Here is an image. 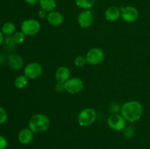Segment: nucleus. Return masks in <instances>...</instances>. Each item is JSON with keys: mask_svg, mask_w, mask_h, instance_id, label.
<instances>
[{"mask_svg": "<svg viewBox=\"0 0 150 149\" xmlns=\"http://www.w3.org/2000/svg\"><path fill=\"white\" fill-rule=\"evenodd\" d=\"M96 111L92 108H86L80 111L78 115V122L81 127H89L96 120Z\"/></svg>", "mask_w": 150, "mask_h": 149, "instance_id": "obj_3", "label": "nucleus"}, {"mask_svg": "<svg viewBox=\"0 0 150 149\" xmlns=\"http://www.w3.org/2000/svg\"><path fill=\"white\" fill-rule=\"evenodd\" d=\"M50 120L46 115L37 113L32 115L29 121V128L34 133H42L48 129Z\"/></svg>", "mask_w": 150, "mask_h": 149, "instance_id": "obj_2", "label": "nucleus"}, {"mask_svg": "<svg viewBox=\"0 0 150 149\" xmlns=\"http://www.w3.org/2000/svg\"><path fill=\"white\" fill-rule=\"evenodd\" d=\"M1 32L7 36H10L14 34L16 31V26L12 22H7L1 27Z\"/></svg>", "mask_w": 150, "mask_h": 149, "instance_id": "obj_19", "label": "nucleus"}, {"mask_svg": "<svg viewBox=\"0 0 150 149\" xmlns=\"http://www.w3.org/2000/svg\"><path fill=\"white\" fill-rule=\"evenodd\" d=\"M8 64L12 70H19L23 67V59L19 55L13 54L9 56Z\"/></svg>", "mask_w": 150, "mask_h": 149, "instance_id": "obj_15", "label": "nucleus"}, {"mask_svg": "<svg viewBox=\"0 0 150 149\" xmlns=\"http://www.w3.org/2000/svg\"><path fill=\"white\" fill-rule=\"evenodd\" d=\"M26 1V3H27L28 4H30V5H34V4H36L37 3L39 2V0H24Z\"/></svg>", "mask_w": 150, "mask_h": 149, "instance_id": "obj_28", "label": "nucleus"}, {"mask_svg": "<svg viewBox=\"0 0 150 149\" xmlns=\"http://www.w3.org/2000/svg\"><path fill=\"white\" fill-rule=\"evenodd\" d=\"M74 63L75 65L77 66V67H83V66H84L85 64L87 63L86 56H78L75 58Z\"/></svg>", "mask_w": 150, "mask_h": 149, "instance_id": "obj_21", "label": "nucleus"}, {"mask_svg": "<svg viewBox=\"0 0 150 149\" xmlns=\"http://www.w3.org/2000/svg\"><path fill=\"white\" fill-rule=\"evenodd\" d=\"M4 34L1 32V31H0V46L2 45L3 42H4V36H3Z\"/></svg>", "mask_w": 150, "mask_h": 149, "instance_id": "obj_29", "label": "nucleus"}, {"mask_svg": "<svg viewBox=\"0 0 150 149\" xmlns=\"http://www.w3.org/2000/svg\"><path fill=\"white\" fill-rule=\"evenodd\" d=\"M46 18L48 23L54 26H60L64 22V17L62 14L59 12L54 11V10L48 13Z\"/></svg>", "mask_w": 150, "mask_h": 149, "instance_id": "obj_12", "label": "nucleus"}, {"mask_svg": "<svg viewBox=\"0 0 150 149\" xmlns=\"http://www.w3.org/2000/svg\"><path fill=\"white\" fill-rule=\"evenodd\" d=\"M29 83V78L26 77V76L23 74V75H20L18 77H17L15 80L14 84L17 89H24L26 86L28 85Z\"/></svg>", "mask_w": 150, "mask_h": 149, "instance_id": "obj_18", "label": "nucleus"}, {"mask_svg": "<svg viewBox=\"0 0 150 149\" xmlns=\"http://www.w3.org/2000/svg\"><path fill=\"white\" fill-rule=\"evenodd\" d=\"M8 115L5 110L3 108L0 107V124H4L7 121Z\"/></svg>", "mask_w": 150, "mask_h": 149, "instance_id": "obj_22", "label": "nucleus"}, {"mask_svg": "<svg viewBox=\"0 0 150 149\" xmlns=\"http://www.w3.org/2000/svg\"><path fill=\"white\" fill-rule=\"evenodd\" d=\"M96 0H75L76 5L83 10H89L95 4Z\"/></svg>", "mask_w": 150, "mask_h": 149, "instance_id": "obj_17", "label": "nucleus"}, {"mask_svg": "<svg viewBox=\"0 0 150 149\" xmlns=\"http://www.w3.org/2000/svg\"><path fill=\"white\" fill-rule=\"evenodd\" d=\"M56 90L59 92H62L63 90H64V84L62 83H57V84L56 85Z\"/></svg>", "mask_w": 150, "mask_h": 149, "instance_id": "obj_27", "label": "nucleus"}, {"mask_svg": "<svg viewBox=\"0 0 150 149\" xmlns=\"http://www.w3.org/2000/svg\"><path fill=\"white\" fill-rule=\"evenodd\" d=\"M13 40H14L16 44H21L26 39V35L21 31V32H17L14 33L13 36Z\"/></svg>", "mask_w": 150, "mask_h": 149, "instance_id": "obj_20", "label": "nucleus"}, {"mask_svg": "<svg viewBox=\"0 0 150 149\" xmlns=\"http://www.w3.org/2000/svg\"><path fill=\"white\" fill-rule=\"evenodd\" d=\"M135 129L132 127H125L124 131V134L126 137H131L134 134Z\"/></svg>", "mask_w": 150, "mask_h": 149, "instance_id": "obj_23", "label": "nucleus"}, {"mask_svg": "<svg viewBox=\"0 0 150 149\" xmlns=\"http://www.w3.org/2000/svg\"><path fill=\"white\" fill-rule=\"evenodd\" d=\"M34 139V132L29 128H25L21 130L18 135L19 143L23 145L29 144Z\"/></svg>", "mask_w": 150, "mask_h": 149, "instance_id": "obj_13", "label": "nucleus"}, {"mask_svg": "<svg viewBox=\"0 0 150 149\" xmlns=\"http://www.w3.org/2000/svg\"><path fill=\"white\" fill-rule=\"evenodd\" d=\"M121 10V17L123 20L127 23H133L139 18V13L136 7L133 6H127L122 7Z\"/></svg>", "mask_w": 150, "mask_h": 149, "instance_id": "obj_9", "label": "nucleus"}, {"mask_svg": "<svg viewBox=\"0 0 150 149\" xmlns=\"http://www.w3.org/2000/svg\"><path fill=\"white\" fill-rule=\"evenodd\" d=\"M94 16L92 11L89 10H84L79 13L78 16V23L83 29L89 28L93 23Z\"/></svg>", "mask_w": 150, "mask_h": 149, "instance_id": "obj_10", "label": "nucleus"}, {"mask_svg": "<svg viewBox=\"0 0 150 149\" xmlns=\"http://www.w3.org/2000/svg\"><path fill=\"white\" fill-rule=\"evenodd\" d=\"M39 4L41 9L47 13L53 11L57 7L56 0H39Z\"/></svg>", "mask_w": 150, "mask_h": 149, "instance_id": "obj_16", "label": "nucleus"}, {"mask_svg": "<svg viewBox=\"0 0 150 149\" xmlns=\"http://www.w3.org/2000/svg\"><path fill=\"white\" fill-rule=\"evenodd\" d=\"M70 70L65 66H61L56 70L55 78L57 83L64 84L67 80L70 78Z\"/></svg>", "mask_w": 150, "mask_h": 149, "instance_id": "obj_11", "label": "nucleus"}, {"mask_svg": "<svg viewBox=\"0 0 150 149\" xmlns=\"http://www.w3.org/2000/svg\"><path fill=\"white\" fill-rule=\"evenodd\" d=\"M64 90L71 94H76L82 91L83 83L79 77H71L64 83Z\"/></svg>", "mask_w": 150, "mask_h": 149, "instance_id": "obj_8", "label": "nucleus"}, {"mask_svg": "<svg viewBox=\"0 0 150 149\" xmlns=\"http://www.w3.org/2000/svg\"><path fill=\"white\" fill-rule=\"evenodd\" d=\"M42 74V67L36 61L26 64L23 69V74L29 79H36Z\"/></svg>", "mask_w": 150, "mask_h": 149, "instance_id": "obj_7", "label": "nucleus"}, {"mask_svg": "<svg viewBox=\"0 0 150 149\" xmlns=\"http://www.w3.org/2000/svg\"><path fill=\"white\" fill-rule=\"evenodd\" d=\"M120 113L125 119L130 123L139 121L143 114V106L139 101L126 102L121 107Z\"/></svg>", "mask_w": 150, "mask_h": 149, "instance_id": "obj_1", "label": "nucleus"}, {"mask_svg": "<svg viewBox=\"0 0 150 149\" xmlns=\"http://www.w3.org/2000/svg\"><path fill=\"white\" fill-rule=\"evenodd\" d=\"M7 144L8 143H7V139L3 136L0 135V149H5L7 148Z\"/></svg>", "mask_w": 150, "mask_h": 149, "instance_id": "obj_24", "label": "nucleus"}, {"mask_svg": "<svg viewBox=\"0 0 150 149\" xmlns=\"http://www.w3.org/2000/svg\"><path fill=\"white\" fill-rule=\"evenodd\" d=\"M47 15H48L47 14V12L42 10V9L38 12V16H39L40 18H45L47 17Z\"/></svg>", "mask_w": 150, "mask_h": 149, "instance_id": "obj_26", "label": "nucleus"}, {"mask_svg": "<svg viewBox=\"0 0 150 149\" xmlns=\"http://www.w3.org/2000/svg\"><path fill=\"white\" fill-rule=\"evenodd\" d=\"M126 121L121 114H111L107 119V124L110 129L115 131H122L126 127Z\"/></svg>", "mask_w": 150, "mask_h": 149, "instance_id": "obj_6", "label": "nucleus"}, {"mask_svg": "<svg viewBox=\"0 0 150 149\" xmlns=\"http://www.w3.org/2000/svg\"><path fill=\"white\" fill-rule=\"evenodd\" d=\"M40 23L35 19H26L23 20L21 26V30L26 36H34L40 30Z\"/></svg>", "mask_w": 150, "mask_h": 149, "instance_id": "obj_4", "label": "nucleus"}, {"mask_svg": "<svg viewBox=\"0 0 150 149\" xmlns=\"http://www.w3.org/2000/svg\"><path fill=\"white\" fill-rule=\"evenodd\" d=\"M86 58L87 63L90 65H99L105 59V53H104L103 50H102L101 48H91L86 53Z\"/></svg>", "mask_w": 150, "mask_h": 149, "instance_id": "obj_5", "label": "nucleus"}, {"mask_svg": "<svg viewBox=\"0 0 150 149\" xmlns=\"http://www.w3.org/2000/svg\"><path fill=\"white\" fill-rule=\"evenodd\" d=\"M121 17V10L119 7L112 6L105 10V18L108 21L114 22L117 21Z\"/></svg>", "mask_w": 150, "mask_h": 149, "instance_id": "obj_14", "label": "nucleus"}, {"mask_svg": "<svg viewBox=\"0 0 150 149\" xmlns=\"http://www.w3.org/2000/svg\"><path fill=\"white\" fill-rule=\"evenodd\" d=\"M111 112H113V114H116L118 112H120V110L121 108L120 107V105H118V103H113L111 105Z\"/></svg>", "mask_w": 150, "mask_h": 149, "instance_id": "obj_25", "label": "nucleus"}]
</instances>
